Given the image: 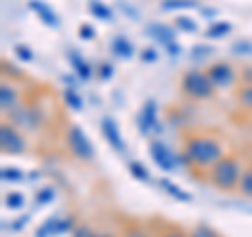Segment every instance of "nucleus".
Masks as SVG:
<instances>
[{
    "mask_svg": "<svg viewBox=\"0 0 252 237\" xmlns=\"http://www.w3.org/2000/svg\"><path fill=\"white\" fill-rule=\"evenodd\" d=\"M67 147H69V151H72V155L80 162H91L94 157V147H93V143L89 141V137L84 134V130L80 128V126H69Z\"/></svg>",
    "mask_w": 252,
    "mask_h": 237,
    "instance_id": "obj_4",
    "label": "nucleus"
},
{
    "mask_svg": "<svg viewBox=\"0 0 252 237\" xmlns=\"http://www.w3.org/2000/svg\"><path fill=\"white\" fill-rule=\"evenodd\" d=\"M198 0H164L160 4L162 11H179V9H193Z\"/></svg>",
    "mask_w": 252,
    "mask_h": 237,
    "instance_id": "obj_19",
    "label": "nucleus"
},
{
    "mask_svg": "<svg viewBox=\"0 0 252 237\" xmlns=\"http://www.w3.org/2000/svg\"><path fill=\"white\" fill-rule=\"evenodd\" d=\"M238 191L244 197H252V168L244 170V175L240 178V185H238Z\"/></svg>",
    "mask_w": 252,
    "mask_h": 237,
    "instance_id": "obj_22",
    "label": "nucleus"
},
{
    "mask_svg": "<svg viewBox=\"0 0 252 237\" xmlns=\"http://www.w3.org/2000/svg\"><path fill=\"white\" fill-rule=\"evenodd\" d=\"M0 177H2V180H21L23 172H19L17 168H9V166H4L2 172H0Z\"/></svg>",
    "mask_w": 252,
    "mask_h": 237,
    "instance_id": "obj_29",
    "label": "nucleus"
},
{
    "mask_svg": "<svg viewBox=\"0 0 252 237\" xmlns=\"http://www.w3.org/2000/svg\"><path fill=\"white\" fill-rule=\"evenodd\" d=\"M158 185H160L166 193H170L172 197H177V200H181V202H191V195L185 193V191H181V189H179L175 183H170L168 178H160V183H158Z\"/></svg>",
    "mask_w": 252,
    "mask_h": 237,
    "instance_id": "obj_18",
    "label": "nucleus"
},
{
    "mask_svg": "<svg viewBox=\"0 0 252 237\" xmlns=\"http://www.w3.org/2000/svg\"><path fill=\"white\" fill-rule=\"evenodd\" d=\"M15 53H17V57L23 59V61H32V57H34V55H32V51L28 49V46H23V44L15 46Z\"/></svg>",
    "mask_w": 252,
    "mask_h": 237,
    "instance_id": "obj_31",
    "label": "nucleus"
},
{
    "mask_svg": "<svg viewBox=\"0 0 252 237\" xmlns=\"http://www.w3.org/2000/svg\"><path fill=\"white\" fill-rule=\"evenodd\" d=\"M233 51L238 53V55H248V53L252 51V46H250L248 42H240V44H235V46H233Z\"/></svg>",
    "mask_w": 252,
    "mask_h": 237,
    "instance_id": "obj_35",
    "label": "nucleus"
},
{
    "mask_svg": "<svg viewBox=\"0 0 252 237\" xmlns=\"http://www.w3.org/2000/svg\"><path fill=\"white\" fill-rule=\"evenodd\" d=\"M112 74H114V67L109 65V63H103V65H101V78L107 80V78H112Z\"/></svg>",
    "mask_w": 252,
    "mask_h": 237,
    "instance_id": "obj_36",
    "label": "nucleus"
},
{
    "mask_svg": "<svg viewBox=\"0 0 252 237\" xmlns=\"http://www.w3.org/2000/svg\"><path fill=\"white\" fill-rule=\"evenodd\" d=\"M55 200V191L51 187H42L40 191L36 193V204H40V206H44V204H49Z\"/></svg>",
    "mask_w": 252,
    "mask_h": 237,
    "instance_id": "obj_28",
    "label": "nucleus"
},
{
    "mask_svg": "<svg viewBox=\"0 0 252 237\" xmlns=\"http://www.w3.org/2000/svg\"><path fill=\"white\" fill-rule=\"evenodd\" d=\"M63 99H65V103L72 107V109H76V112H80V109H82V99L78 97V94L72 89H67L65 92H63Z\"/></svg>",
    "mask_w": 252,
    "mask_h": 237,
    "instance_id": "obj_26",
    "label": "nucleus"
},
{
    "mask_svg": "<svg viewBox=\"0 0 252 237\" xmlns=\"http://www.w3.org/2000/svg\"><path fill=\"white\" fill-rule=\"evenodd\" d=\"M147 34L154 38L156 42H160L164 46H168L170 42H175V30L168 28V26H164V23H152V26L147 28Z\"/></svg>",
    "mask_w": 252,
    "mask_h": 237,
    "instance_id": "obj_12",
    "label": "nucleus"
},
{
    "mask_svg": "<svg viewBox=\"0 0 252 237\" xmlns=\"http://www.w3.org/2000/svg\"><path fill=\"white\" fill-rule=\"evenodd\" d=\"M0 149L6 155H21L28 149V143L13 124H2L0 126Z\"/></svg>",
    "mask_w": 252,
    "mask_h": 237,
    "instance_id": "obj_5",
    "label": "nucleus"
},
{
    "mask_svg": "<svg viewBox=\"0 0 252 237\" xmlns=\"http://www.w3.org/2000/svg\"><path fill=\"white\" fill-rule=\"evenodd\" d=\"M244 170L246 168H242V162L238 155H225L208 170V180L219 191H235Z\"/></svg>",
    "mask_w": 252,
    "mask_h": 237,
    "instance_id": "obj_2",
    "label": "nucleus"
},
{
    "mask_svg": "<svg viewBox=\"0 0 252 237\" xmlns=\"http://www.w3.org/2000/svg\"><path fill=\"white\" fill-rule=\"evenodd\" d=\"M128 170H130V175L139 178V180H149V172L143 164H139V162H130L128 164Z\"/></svg>",
    "mask_w": 252,
    "mask_h": 237,
    "instance_id": "obj_25",
    "label": "nucleus"
},
{
    "mask_svg": "<svg viewBox=\"0 0 252 237\" xmlns=\"http://www.w3.org/2000/svg\"><path fill=\"white\" fill-rule=\"evenodd\" d=\"M80 38H82V40H91V38H94V28L89 26V23L80 26Z\"/></svg>",
    "mask_w": 252,
    "mask_h": 237,
    "instance_id": "obj_32",
    "label": "nucleus"
},
{
    "mask_svg": "<svg viewBox=\"0 0 252 237\" xmlns=\"http://www.w3.org/2000/svg\"><path fill=\"white\" fill-rule=\"evenodd\" d=\"M69 63H72L74 72H76L78 76H80L82 80H89V78H91V74H93L91 65H89V63H86V61H84V59H82L78 53H74V51L69 53Z\"/></svg>",
    "mask_w": 252,
    "mask_h": 237,
    "instance_id": "obj_14",
    "label": "nucleus"
},
{
    "mask_svg": "<svg viewBox=\"0 0 252 237\" xmlns=\"http://www.w3.org/2000/svg\"><path fill=\"white\" fill-rule=\"evenodd\" d=\"M166 49L170 51V55H179V53H181V46H179V44H175V42H170V44L166 46Z\"/></svg>",
    "mask_w": 252,
    "mask_h": 237,
    "instance_id": "obj_37",
    "label": "nucleus"
},
{
    "mask_svg": "<svg viewBox=\"0 0 252 237\" xmlns=\"http://www.w3.org/2000/svg\"><path fill=\"white\" fill-rule=\"evenodd\" d=\"M229 31H231V23H227V21H215L206 30V36L210 38V40H220V38H225Z\"/></svg>",
    "mask_w": 252,
    "mask_h": 237,
    "instance_id": "obj_16",
    "label": "nucleus"
},
{
    "mask_svg": "<svg viewBox=\"0 0 252 237\" xmlns=\"http://www.w3.org/2000/svg\"><path fill=\"white\" fill-rule=\"evenodd\" d=\"M69 227H72V223H69L67 218H49L42 227H38L36 237H49V235L65 233V231H69Z\"/></svg>",
    "mask_w": 252,
    "mask_h": 237,
    "instance_id": "obj_10",
    "label": "nucleus"
},
{
    "mask_svg": "<svg viewBox=\"0 0 252 237\" xmlns=\"http://www.w3.org/2000/svg\"><path fill=\"white\" fill-rule=\"evenodd\" d=\"M4 204H6V208H11V210H19L23 204H26V195L19 191H9L4 195Z\"/></svg>",
    "mask_w": 252,
    "mask_h": 237,
    "instance_id": "obj_23",
    "label": "nucleus"
},
{
    "mask_svg": "<svg viewBox=\"0 0 252 237\" xmlns=\"http://www.w3.org/2000/svg\"><path fill=\"white\" fill-rule=\"evenodd\" d=\"M210 55H212V49L206 46V44H198V46H193L191 49V59L193 61H202V59L210 57Z\"/></svg>",
    "mask_w": 252,
    "mask_h": 237,
    "instance_id": "obj_27",
    "label": "nucleus"
},
{
    "mask_svg": "<svg viewBox=\"0 0 252 237\" xmlns=\"http://www.w3.org/2000/svg\"><path fill=\"white\" fill-rule=\"evenodd\" d=\"M30 9L34 11L49 28H57L59 26V19H57V15H55V11L46 2H42V0H30Z\"/></svg>",
    "mask_w": 252,
    "mask_h": 237,
    "instance_id": "obj_11",
    "label": "nucleus"
},
{
    "mask_svg": "<svg viewBox=\"0 0 252 237\" xmlns=\"http://www.w3.org/2000/svg\"><path fill=\"white\" fill-rule=\"evenodd\" d=\"M158 237H189V233H185L183 229H179V227H168V229H164Z\"/></svg>",
    "mask_w": 252,
    "mask_h": 237,
    "instance_id": "obj_30",
    "label": "nucleus"
},
{
    "mask_svg": "<svg viewBox=\"0 0 252 237\" xmlns=\"http://www.w3.org/2000/svg\"><path fill=\"white\" fill-rule=\"evenodd\" d=\"M175 28L181 31H187V34H193V31H198V23H195L191 17H177Z\"/></svg>",
    "mask_w": 252,
    "mask_h": 237,
    "instance_id": "obj_24",
    "label": "nucleus"
},
{
    "mask_svg": "<svg viewBox=\"0 0 252 237\" xmlns=\"http://www.w3.org/2000/svg\"><path fill=\"white\" fill-rule=\"evenodd\" d=\"M74 237H94V231H93V229H89L86 225H80V227H76Z\"/></svg>",
    "mask_w": 252,
    "mask_h": 237,
    "instance_id": "obj_33",
    "label": "nucleus"
},
{
    "mask_svg": "<svg viewBox=\"0 0 252 237\" xmlns=\"http://www.w3.org/2000/svg\"><path fill=\"white\" fill-rule=\"evenodd\" d=\"M250 168H252V166H250Z\"/></svg>",
    "mask_w": 252,
    "mask_h": 237,
    "instance_id": "obj_40",
    "label": "nucleus"
},
{
    "mask_svg": "<svg viewBox=\"0 0 252 237\" xmlns=\"http://www.w3.org/2000/svg\"><path fill=\"white\" fill-rule=\"evenodd\" d=\"M181 90L193 101H206V99L215 97L217 86L212 84V80L208 78L206 72H200V69H187V72L183 74V78H181Z\"/></svg>",
    "mask_w": 252,
    "mask_h": 237,
    "instance_id": "obj_3",
    "label": "nucleus"
},
{
    "mask_svg": "<svg viewBox=\"0 0 252 237\" xmlns=\"http://www.w3.org/2000/svg\"><path fill=\"white\" fill-rule=\"evenodd\" d=\"M156 59H158L156 49H145L143 53H141V61H145V63H152V61H156Z\"/></svg>",
    "mask_w": 252,
    "mask_h": 237,
    "instance_id": "obj_34",
    "label": "nucleus"
},
{
    "mask_svg": "<svg viewBox=\"0 0 252 237\" xmlns=\"http://www.w3.org/2000/svg\"><path fill=\"white\" fill-rule=\"evenodd\" d=\"M189 237H223V235H220L217 229H212L210 225L200 223V225H195L191 231H189Z\"/></svg>",
    "mask_w": 252,
    "mask_h": 237,
    "instance_id": "obj_21",
    "label": "nucleus"
},
{
    "mask_svg": "<svg viewBox=\"0 0 252 237\" xmlns=\"http://www.w3.org/2000/svg\"><path fill=\"white\" fill-rule=\"evenodd\" d=\"M149 153H152L154 164L160 166V170H166V172H172L179 164H187L183 153L181 155L172 153L170 149L162 143V141H152V145H149Z\"/></svg>",
    "mask_w": 252,
    "mask_h": 237,
    "instance_id": "obj_6",
    "label": "nucleus"
},
{
    "mask_svg": "<svg viewBox=\"0 0 252 237\" xmlns=\"http://www.w3.org/2000/svg\"><path fill=\"white\" fill-rule=\"evenodd\" d=\"M112 53L118 55L122 59H130L132 57V44L126 40V36H116L112 40Z\"/></svg>",
    "mask_w": 252,
    "mask_h": 237,
    "instance_id": "obj_15",
    "label": "nucleus"
},
{
    "mask_svg": "<svg viewBox=\"0 0 252 237\" xmlns=\"http://www.w3.org/2000/svg\"><path fill=\"white\" fill-rule=\"evenodd\" d=\"M17 101H19V94H17V90H15V86L11 82L0 84V107H2V112L15 109L17 107Z\"/></svg>",
    "mask_w": 252,
    "mask_h": 237,
    "instance_id": "obj_13",
    "label": "nucleus"
},
{
    "mask_svg": "<svg viewBox=\"0 0 252 237\" xmlns=\"http://www.w3.org/2000/svg\"><path fill=\"white\" fill-rule=\"evenodd\" d=\"M89 11L97 19H101V21H109V19H112V11H109L103 2H99V0H93V2L89 4Z\"/></svg>",
    "mask_w": 252,
    "mask_h": 237,
    "instance_id": "obj_20",
    "label": "nucleus"
},
{
    "mask_svg": "<svg viewBox=\"0 0 252 237\" xmlns=\"http://www.w3.org/2000/svg\"><path fill=\"white\" fill-rule=\"evenodd\" d=\"M101 132H103V137L109 145H112L116 151H120L124 153L126 151V145H124V139H122V134L120 130H118V124L114 122V118H109L105 116L103 120H101Z\"/></svg>",
    "mask_w": 252,
    "mask_h": 237,
    "instance_id": "obj_9",
    "label": "nucleus"
},
{
    "mask_svg": "<svg viewBox=\"0 0 252 237\" xmlns=\"http://www.w3.org/2000/svg\"><path fill=\"white\" fill-rule=\"evenodd\" d=\"M94 237H112V235H101V233H94Z\"/></svg>",
    "mask_w": 252,
    "mask_h": 237,
    "instance_id": "obj_39",
    "label": "nucleus"
},
{
    "mask_svg": "<svg viewBox=\"0 0 252 237\" xmlns=\"http://www.w3.org/2000/svg\"><path fill=\"white\" fill-rule=\"evenodd\" d=\"M206 74L217 89H229V86H233V82H235V69H233L231 63H225V61L212 63V65L206 69Z\"/></svg>",
    "mask_w": 252,
    "mask_h": 237,
    "instance_id": "obj_7",
    "label": "nucleus"
},
{
    "mask_svg": "<svg viewBox=\"0 0 252 237\" xmlns=\"http://www.w3.org/2000/svg\"><path fill=\"white\" fill-rule=\"evenodd\" d=\"M183 157L189 166L195 168H212L220 157H225L223 145L210 134H193L183 145Z\"/></svg>",
    "mask_w": 252,
    "mask_h": 237,
    "instance_id": "obj_1",
    "label": "nucleus"
},
{
    "mask_svg": "<svg viewBox=\"0 0 252 237\" xmlns=\"http://www.w3.org/2000/svg\"><path fill=\"white\" fill-rule=\"evenodd\" d=\"M137 124H139V130L147 134V132H160V124H158V107H156V101H147V103L141 107V112L137 116Z\"/></svg>",
    "mask_w": 252,
    "mask_h": 237,
    "instance_id": "obj_8",
    "label": "nucleus"
},
{
    "mask_svg": "<svg viewBox=\"0 0 252 237\" xmlns=\"http://www.w3.org/2000/svg\"><path fill=\"white\" fill-rule=\"evenodd\" d=\"M235 99H238L240 107L252 112V82L250 84H242L238 89V92H235Z\"/></svg>",
    "mask_w": 252,
    "mask_h": 237,
    "instance_id": "obj_17",
    "label": "nucleus"
},
{
    "mask_svg": "<svg viewBox=\"0 0 252 237\" xmlns=\"http://www.w3.org/2000/svg\"><path fill=\"white\" fill-rule=\"evenodd\" d=\"M204 15H210V17H212V15H215V11H212V9H204Z\"/></svg>",
    "mask_w": 252,
    "mask_h": 237,
    "instance_id": "obj_38",
    "label": "nucleus"
}]
</instances>
